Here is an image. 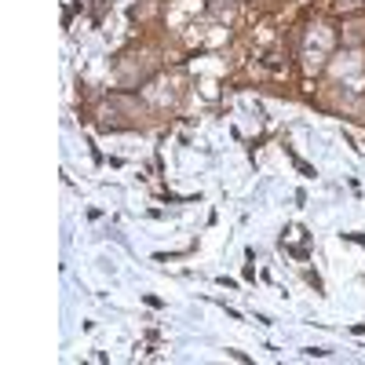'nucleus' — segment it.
Listing matches in <instances>:
<instances>
[{
    "mask_svg": "<svg viewBox=\"0 0 365 365\" xmlns=\"http://www.w3.org/2000/svg\"><path fill=\"white\" fill-rule=\"evenodd\" d=\"M361 4H365V0H361Z\"/></svg>",
    "mask_w": 365,
    "mask_h": 365,
    "instance_id": "1",
    "label": "nucleus"
}]
</instances>
